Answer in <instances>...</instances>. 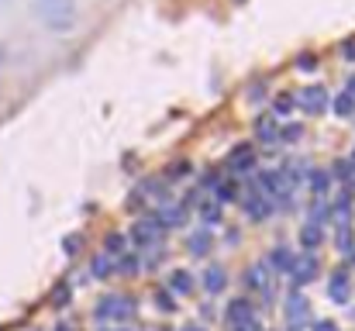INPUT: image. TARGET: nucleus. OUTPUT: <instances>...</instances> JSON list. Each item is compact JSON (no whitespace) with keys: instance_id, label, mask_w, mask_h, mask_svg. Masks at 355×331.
I'll list each match as a JSON object with an SVG mask.
<instances>
[{"instance_id":"obj_1","label":"nucleus","mask_w":355,"mask_h":331,"mask_svg":"<svg viewBox=\"0 0 355 331\" xmlns=\"http://www.w3.org/2000/svg\"><path fill=\"white\" fill-rule=\"evenodd\" d=\"M35 18L49 32H69L76 21V0H35Z\"/></svg>"},{"instance_id":"obj_2","label":"nucleus","mask_w":355,"mask_h":331,"mask_svg":"<svg viewBox=\"0 0 355 331\" xmlns=\"http://www.w3.org/2000/svg\"><path fill=\"white\" fill-rule=\"evenodd\" d=\"M97 321H125V317H131L135 314V303L128 300V297H118V293H111V297H104L100 303H97Z\"/></svg>"},{"instance_id":"obj_3","label":"nucleus","mask_w":355,"mask_h":331,"mask_svg":"<svg viewBox=\"0 0 355 331\" xmlns=\"http://www.w3.org/2000/svg\"><path fill=\"white\" fill-rule=\"evenodd\" d=\"M297 104H300L303 114H324V111H327V90H324V83L303 87V90L297 94Z\"/></svg>"},{"instance_id":"obj_4","label":"nucleus","mask_w":355,"mask_h":331,"mask_svg":"<svg viewBox=\"0 0 355 331\" xmlns=\"http://www.w3.org/2000/svg\"><path fill=\"white\" fill-rule=\"evenodd\" d=\"M317 259L310 255V252H303V255H297L293 259V266H290V279L297 283V286H303V283H310L314 276H317Z\"/></svg>"},{"instance_id":"obj_5","label":"nucleus","mask_w":355,"mask_h":331,"mask_svg":"<svg viewBox=\"0 0 355 331\" xmlns=\"http://www.w3.org/2000/svg\"><path fill=\"white\" fill-rule=\"evenodd\" d=\"M159 235H162V224H159L155 217H149V221H138V224L131 228V238H135L142 248H152V245L159 242Z\"/></svg>"},{"instance_id":"obj_6","label":"nucleus","mask_w":355,"mask_h":331,"mask_svg":"<svg viewBox=\"0 0 355 331\" xmlns=\"http://www.w3.org/2000/svg\"><path fill=\"white\" fill-rule=\"evenodd\" d=\"M241 204H245V211H248L255 221H266V217L272 214V204H269V197H262V193H245Z\"/></svg>"},{"instance_id":"obj_7","label":"nucleus","mask_w":355,"mask_h":331,"mask_svg":"<svg viewBox=\"0 0 355 331\" xmlns=\"http://www.w3.org/2000/svg\"><path fill=\"white\" fill-rule=\"evenodd\" d=\"M228 321H231L235 328L255 324V310H252V303H248V300H235V303L228 307Z\"/></svg>"},{"instance_id":"obj_8","label":"nucleus","mask_w":355,"mask_h":331,"mask_svg":"<svg viewBox=\"0 0 355 331\" xmlns=\"http://www.w3.org/2000/svg\"><path fill=\"white\" fill-rule=\"evenodd\" d=\"M252 166H255V152H252V145L235 149V152H231V159H228V169H231V173H248Z\"/></svg>"},{"instance_id":"obj_9","label":"nucleus","mask_w":355,"mask_h":331,"mask_svg":"<svg viewBox=\"0 0 355 331\" xmlns=\"http://www.w3.org/2000/svg\"><path fill=\"white\" fill-rule=\"evenodd\" d=\"M162 228H183L186 224V207H180V204H166L162 211H159V217H155Z\"/></svg>"},{"instance_id":"obj_10","label":"nucleus","mask_w":355,"mask_h":331,"mask_svg":"<svg viewBox=\"0 0 355 331\" xmlns=\"http://www.w3.org/2000/svg\"><path fill=\"white\" fill-rule=\"evenodd\" d=\"M228 286V273H224V266H207L204 269V290L214 297V293H221Z\"/></svg>"},{"instance_id":"obj_11","label":"nucleus","mask_w":355,"mask_h":331,"mask_svg":"<svg viewBox=\"0 0 355 331\" xmlns=\"http://www.w3.org/2000/svg\"><path fill=\"white\" fill-rule=\"evenodd\" d=\"M327 293H331L334 303H348V297H352V283H348V276H345V273H334V276L327 279Z\"/></svg>"},{"instance_id":"obj_12","label":"nucleus","mask_w":355,"mask_h":331,"mask_svg":"<svg viewBox=\"0 0 355 331\" xmlns=\"http://www.w3.org/2000/svg\"><path fill=\"white\" fill-rule=\"evenodd\" d=\"M307 314H310V307H307V297H300V293H290V300H286V317H290V324H303L307 321Z\"/></svg>"},{"instance_id":"obj_13","label":"nucleus","mask_w":355,"mask_h":331,"mask_svg":"<svg viewBox=\"0 0 355 331\" xmlns=\"http://www.w3.org/2000/svg\"><path fill=\"white\" fill-rule=\"evenodd\" d=\"M331 111H334L338 118H355V97H348V94H338V97L331 100Z\"/></svg>"},{"instance_id":"obj_14","label":"nucleus","mask_w":355,"mask_h":331,"mask_svg":"<svg viewBox=\"0 0 355 331\" xmlns=\"http://www.w3.org/2000/svg\"><path fill=\"white\" fill-rule=\"evenodd\" d=\"M300 242H303V248L314 255V248L321 245V228H317V224H303V228H300Z\"/></svg>"},{"instance_id":"obj_15","label":"nucleus","mask_w":355,"mask_h":331,"mask_svg":"<svg viewBox=\"0 0 355 331\" xmlns=\"http://www.w3.org/2000/svg\"><path fill=\"white\" fill-rule=\"evenodd\" d=\"M169 290H173V293H190V290H193V276H190L186 269H176L173 279H169Z\"/></svg>"},{"instance_id":"obj_16","label":"nucleus","mask_w":355,"mask_h":331,"mask_svg":"<svg viewBox=\"0 0 355 331\" xmlns=\"http://www.w3.org/2000/svg\"><path fill=\"white\" fill-rule=\"evenodd\" d=\"M307 217H310L307 224H317V228H321V224H324V221L331 217V207H327V204H324V200L317 197V200L310 204V214H307Z\"/></svg>"},{"instance_id":"obj_17","label":"nucleus","mask_w":355,"mask_h":331,"mask_svg":"<svg viewBox=\"0 0 355 331\" xmlns=\"http://www.w3.org/2000/svg\"><path fill=\"white\" fill-rule=\"evenodd\" d=\"M334 242H338V252H341V255H352V252H355V235H352V228H345V224H341Z\"/></svg>"},{"instance_id":"obj_18","label":"nucleus","mask_w":355,"mask_h":331,"mask_svg":"<svg viewBox=\"0 0 355 331\" xmlns=\"http://www.w3.org/2000/svg\"><path fill=\"white\" fill-rule=\"evenodd\" d=\"M207 248H211V231H193L190 235V252L193 255H207Z\"/></svg>"},{"instance_id":"obj_19","label":"nucleus","mask_w":355,"mask_h":331,"mask_svg":"<svg viewBox=\"0 0 355 331\" xmlns=\"http://www.w3.org/2000/svg\"><path fill=\"white\" fill-rule=\"evenodd\" d=\"M262 269H266V266H252V269L245 273V283L255 286V290H266V293H269V276H262Z\"/></svg>"},{"instance_id":"obj_20","label":"nucleus","mask_w":355,"mask_h":331,"mask_svg":"<svg viewBox=\"0 0 355 331\" xmlns=\"http://www.w3.org/2000/svg\"><path fill=\"white\" fill-rule=\"evenodd\" d=\"M90 269H94V276H100V279H107V276L114 273V262H111V255L104 252V255H94V266H90Z\"/></svg>"},{"instance_id":"obj_21","label":"nucleus","mask_w":355,"mask_h":331,"mask_svg":"<svg viewBox=\"0 0 355 331\" xmlns=\"http://www.w3.org/2000/svg\"><path fill=\"white\" fill-rule=\"evenodd\" d=\"M293 259H297V255H293L290 248H283V245H279V248L272 252V266H276V269H283V273H290V266H293Z\"/></svg>"},{"instance_id":"obj_22","label":"nucleus","mask_w":355,"mask_h":331,"mask_svg":"<svg viewBox=\"0 0 355 331\" xmlns=\"http://www.w3.org/2000/svg\"><path fill=\"white\" fill-rule=\"evenodd\" d=\"M255 131H259V138H262V142H276V125H272V121H266V118H259V125H255Z\"/></svg>"},{"instance_id":"obj_23","label":"nucleus","mask_w":355,"mask_h":331,"mask_svg":"<svg viewBox=\"0 0 355 331\" xmlns=\"http://www.w3.org/2000/svg\"><path fill=\"white\" fill-rule=\"evenodd\" d=\"M327 180H331L327 173H317V169L310 173V186H314V193H317V197H324V193H327Z\"/></svg>"},{"instance_id":"obj_24","label":"nucleus","mask_w":355,"mask_h":331,"mask_svg":"<svg viewBox=\"0 0 355 331\" xmlns=\"http://www.w3.org/2000/svg\"><path fill=\"white\" fill-rule=\"evenodd\" d=\"M80 245H83V235H66V238H63V252H66V255H76Z\"/></svg>"},{"instance_id":"obj_25","label":"nucleus","mask_w":355,"mask_h":331,"mask_svg":"<svg viewBox=\"0 0 355 331\" xmlns=\"http://www.w3.org/2000/svg\"><path fill=\"white\" fill-rule=\"evenodd\" d=\"M293 111V94H279L276 97V114H290Z\"/></svg>"},{"instance_id":"obj_26","label":"nucleus","mask_w":355,"mask_h":331,"mask_svg":"<svg viewBox=\"0 0 355 331\" xmlns=\"http://www.w3.org/2000/svg\"><path fill=\"white\" fill-rule=\"evenodd\" d=\"M334 176H338V180H352V176H355V166L341 159V162H334Z\"/></svg>"},{"instance_id":"obj_27","label":"nucleus","mask_w":355,"mask_h":331,"mask_svg":"<svg viewBox=\"0 0 355 331\" xmlns=\"http://www.w3.org/2000/svg\"><path fill=\"white\" fill-rule=\"evenodd\" d=\"M217 197L228 204V200H235V197H238V186H235V183H221V186H217Z\"/></svg>"},{"instance_id":"obj_28","label":"nucleus","mask_w":355,"mask_h":331,"mask_svg":"<svg viewBox=\"0 0 355 331\" xmlns=\"http://www.w3.org/2000/svg\"><path fill=\"white\" fill-rule=\"evenodd\" d=\"M155 303H159L166 314H169V310H176V303H173V297H169L166 290H159V293H155Z\"/></svg>"},{"instance_id":"obj_29","label":"nucleus","mask_w":355,"mask_h":331,"mask_svg":"<svg viewBox=\"0 0 355 331\" xmlns=\"http://www.w3.org/2000/svg\"><path fill=\"white\" fill-rule=\"evenodd\" d=\"M121 245H125V238H121V235H111V238H107V255H118Z\"/></svg>"},{"instance_id":"obj_30","label":"nucleus","mask_w":355,"mask_h":331,"mask_svg":"<svg viewBox=\"0 0 355 331\" xmlns=\"http://www.w3.org/2000/svg\"><path fill=\"white\" fill-rule=\"evenodd\" d=\"M303 135V128L300 125H293V128H283V142H297Z\"/></svg>"},{"instance_id":"obj_31","label":"nucleus","mask_w":355,"mask_h":331,"mask_svg":"<svg viewBox=\"0 0 355 331\" xmlns=\"http://www.w3.org/2000/svg\"><path fill=\"white\" fill-rule=\"evenodd\" d=\"M217 217H221V207H211V204H207V207H204V221H207V224H217Z\"/></svg>"},{"instance_id":"obj_32","label":"nucleus","mask_w":355,"mask_h":331,"mask_svg":"<svg viewBox=\"0 0 355 331\" xmlns=\"http://www.w3.org/2000/svg\"><path fill=\"white\" fill-rule=\"evenodd\" d=\"M69 303V286H56V307H66Z\"/></svg>"},{"instance_id":"obj_33","label":"nucleus","mask_w":355,"mask_h":331,"mask_svg":"<svg viewBox=\"0 0 355 331\" xmlns=\"http://www.w3.org/2000/svg\"><path fill=\"white\" fill-rule=\"evenodd\" d=\"M190 173V162H173V169H169V176H186Z\"/></svg>"},{"instance_id":"obj_34","label":"nucleus","mask_w":355,"mask_h":331,"mask_svg":"<svg viewBox=\"0 0 355 331\" xmlns=\"http://www.w3.org/2000/svg\"><path fill=\"white\" fill-rule=\"evenodd\" d=\"M341 56H345V59H348V63H355V39H352V42H345V45H341Z\"/></svg>"},{"instance_id":"obj_35","label":"nucleus","mask_w":355,"mask_h":331,"mask_svg":"<svg viewBox=\"0 0 355 331\" xmlns=\"http://www.w3.org/2000/svg\"><path fill=\"white\" fill-rule=\"evenodd\" d=\"M297 66H300L303 73H310V70H317V59H310V56H303V59H300Z\"/></svg>"},{"instance_id":"obj_36","label":"nucleus","mask_w":355,"mask_h":331,"mask_svg":"<svg viewBox=\"0 0 355 331\" xmlns=\"http://www.w3.org/2000/svg\"><path fill=\"white\" fill-rule=\"evenodd\" d=\"M121 269L125 273H138V259H121Z\"/></svg>"},{"instance_id":"obj_37","label":"nucleus","mask_w":355,"mask_h":331,"mask_svg":"<svg viewBox=\"0 0 355 331\" xmlns=\"http://www.w3.org/2000/svg\"><path fill=\"white\" fill-rule=\"evenodd\" d=\"M314 331H338V328H334V321H317Z\"/></svg>"},{"instance_id":"obj_38","label":"nucleus","mask_w":355,"mask_h":331,"mask_svg":"<svg viewBox=\"0 0 355 331\" xmlns=\"http://www.w3.org/2000/svg\"><path fill=\"white\" fill-rule=\"evenodd\" d=\"M345 94H348V97H355V76L348 80V87H345Z\"/></svg>"},{"instance_id":"obj_39","label":"nucleus","mask_w":355,"mask_h":331,"mask_svg":"<svg viewBox=\"0 0 355 331\" xmlns=\"http://www.w3.org/2000/svg\"><path fill=\"white\" fill-rule=\"evenodd\" d=\"M56 331H73V328H66V324H63V328H56Z\"/></svg>"},{"instance_id":"obj_40","label":"nucleus","mask_w":355,"mask_h":331,"mask_svg":"<svg viewBox=\"0 0 355 331\" xmlns=\"http://www.w3.org/2000/svg\"><path fill=\"white\" fill-rule=\"evenodd\" d=\"M0 66H4V49H0Z\"/></svg>"},{"instance_id":"obj_41","label":"nucleus","mask_w":355,"mask_h":331,"mask_svg":"<svg viewBox=\"0 0 355 331\" xmlns=\"http://www.w3.org/2000/svg\"><path fill=\"white\" fill-rule=\"evenodd\" d=\"M183 331H200V328H183Z\"/></svg>"},{"instance_id":"obj_42","label":"nucleus","mask_w":355,"mask_h":331,"mask_svg":"<svg viewBox=\"0 0 355 331\" xmlns=\"http://www.w3.org/2000/svg\"><path fill=\"white\" fill-rule=\"evenodd\" d=\"M348 162H352V166H355V156H352V159H348Z\"/></svg>"},{"instance_id":"obj_43","label":"nucleus","mask_w":355,"mask_h":331,"mask_svg":"<svg viewBox=\"0 0 355 331\" xmlns=\"http://www.w3.org/2000/svg\"><path fill=\"white\" fill-rule=\"evenodd\" d=\"M128 331H131V328H128Z\"/></svg>"}]
</instances>
